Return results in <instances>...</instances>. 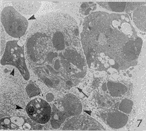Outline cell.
<instances>
[{"mask_svg": "<svg viewBox=\"0 0 146 131\" xmlns=\"http://www.w3.org/2000/svg\"><path fill=\"white\" fill-rule=\"evenodd\" d=\"M1 21L7 34L14 38L24 36L28 27L27 19L13 6H7L3 9Z\"/></svg>", "mask_w": 146, "mask_h": 131, "instance_id": "obj_3", "label": "cell"}, {"mask_svg": "<svg viewBox=\"0 0 146 131\" xmlns=\"http://www.w3.org/2000/svg\"><path fill=\"white\" fill-rule=\"evenodd\" d=\"M25 50L30 70L48 88L67 92L86 75L78 25L67 14L48 13L36 19L27 34Z\"/></svg>", "mask_w": 146, "mask_h": 131, "instance_id": "obj_1", "label": "cell"}, {"mask_svg": "<svg viewBox=\"0 0 146 131\" xmlns=\"http://www.w3.org/2000/svg\"><path fill=\"white\" fill-rule=\"evenodd\" d=\"M96 8V5L94 3H84L81 6L80 11L84 16H87L92 11Z\"/></svg>", "mask_w": 146, "mask_h": 131, "instance_id": "obj_10", "label": "cell"}, {"mask_svg": "<svg viewBox=\"0 0 146 131\" xmlns=\"http://www.w3.org/2000/svg\"><path fill=\"white\" fill-rule=\"evenodd\" d=\"M25 111L32 121L43 124L50 121L52 111L45 100L38 98L29 102Z\"/></svg>", "mask_w": 146, "mask_h": 131, "instance_id": "obj_5", "label": "cell"}, {"mask_svg": "<svg viewBox=\"0 0 146 131\" xmlns=\"http://www.w3.org/2000/svg\"><path fill=\"white\" fill-rule=\"evenodd\" d=\"M81 36L87 65L93 70L113 72L137 64L142 40L126 14H90Z\"/></svg>", "mask_w": 146, "mask_h": 131, "instance_id": "obj_2", "label": "cell"}, {"mask_svg": "<svg viewBox=\"0 0 146 131\" xmlns=\"http://www.w3.org/2000/svg\"><path fill=\"white\" fill-rule=\"evenodd\" d=\"M1 64L4 66L11 65L16 67L25 81H28L30 78V74L25 63L24 47L19 44L18 41L7 42Z\"/></svg>", "mask_w": 146, "mask_h": 131, "instance_id": "obj_4", "label": "cell"}, {"mask_svg": "<svg viewBox=\"0 0 146 131\" xmlns=\"http://www.w3.org/2000/svg\"><path fill=\"white\" fill-rule=\"evenodd\" d=\"M63 130H105L98 121L87 116L80 115L71 118L66 122Z\"/></svg>", "mask_w": 146, "mask_h": 131, "instance_id": "obj_6", "label": "cell"}, {"mask_svg": "<svg viewBox=\"0 0 146 131\" xmlns=\"http://www.w3.org/2000/svg\"><path fill=\"white\" fill-rule=\"evenodd\" d=\"M97 3L102 8L110 11L123 13L129 12L137 7L145 5V2H106L98 1Z\"/></svg>", "mask_w": 146, "mask_h": 131, "instance_id": "obj_7", "label": "cell"}, {"mask_svg": "<svg viewBox=\"0 0 146 131\" xmlns=\"http://www.w3.org/2000/svg\"><path fill=\"white\" fill-rule=\"evenodd\" d=\"M5 34H3V27H1V55L3 53V50L5 49Z\"/></svg>", "mask_w": 146, "mask_h": 131, "instance_id": "obj_12", "label": "cell"}, {"mask_svg": "<svg viewBox=\"0 0 146 131\" xmlns=\"http://www.w3.org/2000/svg\"><path fill=\"white\" fill-rule=\"evenodd\" d=\"M12 4L17 11L24 15H32L37 12L42 3L33 1H14Z\"/></svg>", "mask_w": 146, "mask_h": 131, "instance_id": "obj_8", "label": "cell"}, {"mask_svg": "<svg viewBox=\"0 0 146 131\" xmlns=\"http://www.w3.org/2000/svg\"><path fill=\"white\" fill-rule=\"evenodd\" d=\"M26 92L28 95L31 98L38 95L40 93V90L38 88H37L34 84H32V83H29V84H28L26 88Z\"/></svg>", "mask_w": 146, "mask_h": 131, "instance_id": "obj_11", "label": "cell"}, {"mask_svg": "<svg viewBox=\"0 0 146 131\" xmlns=\"http://www.w3.org/2000/svg\"><path fill=\"white\" fill-rule=\"evenodd\" d=\"M133 19L135 24L140 30L145 31V6H140L134 10Z\"/></svg>", "mask_w": 146, "mask_h": 131, "instance_id": "obj_9", "label": "cell"}]
</instances>
